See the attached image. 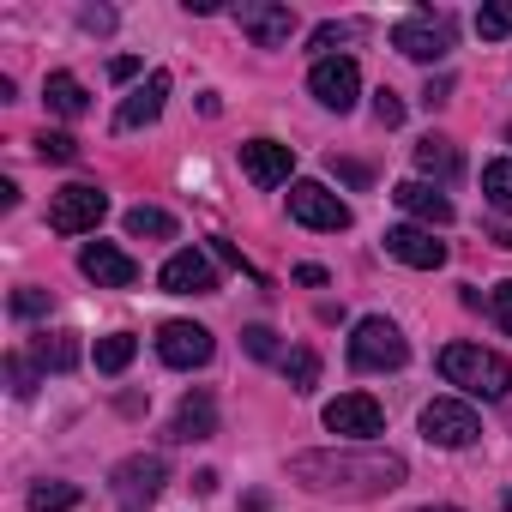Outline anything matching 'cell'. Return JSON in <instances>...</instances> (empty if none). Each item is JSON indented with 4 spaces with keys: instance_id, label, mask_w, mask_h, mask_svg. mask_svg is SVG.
I'll return each instance as SVG.
<instances>
[{
    "instance_id": "35",
    "label": "cell",
    "mask_w": 512,
    "mask_h": 512,
    "mask_svg": "<svg viewBox=\"0 0 512 512\" xmlns=\"http://www.w3.org/2000/svg\"><path fill=\"white\" fill-rule=\"evenodd\" d=\"M13 314H19V320L49 314V290H19V296H13Z\"/></svg>"
},
{
    "instance_id": "19",
    "label": "cell",
    "mask_w": 512,
    "mask_h": 512,
    "mask_svg": "<svg viewBox=\"0 0 512 512\" xmlns=\"http://www.w3.org/2000/svg\"><path fill=\"white\" fill-rule=\"evenodd\" d=\"M217 434V404L205 386H193L181 404H175V422H169V440H211Z\"/></svg>"
},
{
    "instance_id": "2",
    "label": "cell",
    "mask_w": 512,
    "mask_h": 512,
    "mask_svg": "<svg viewBox=\"0 0 512 512\" xmlns=\"http://www.w3.org/2000/svg\"><path fill=\"white\" fill-rule=\"evenodd\" d=\"M440 374H446V386H464L470 398H506L512 392L506 356H494L482 344H446L440 350Z\"/></svg>"
},
{
    "instance_id": "16",
    "label": "cell",
    "mask_w": 512,
    "mask_h": 512,
    "mask_svg": "<svg viewBox=\"0 0 512 512\" xmlns=\"http://www.w3.org/2000/svg\"><path fill=\"white\" fill-rule=\"evenodd\" d=\"M290 169H296V151L278 145V139H247V145H241V175H247L253 187H284Z\"/></svg>"
},
{
    "instance_id": "32",
    "label": "cell",
    "mask_w": 512,
    "mask_h": 512,
    "mask_svg": "<svg viewBox=\"0 0 512 512\" xmlns=\"http://www.w3.org/2000/svg\"><path fill=\"white\" fill-rule=\"evenodd\" d=\"M241 344H247V356H260V362H272V356H278V332H272V326H247V332H241Z\"/></svg>"
},
{
    "instance_id": "20",
    "label": "cell",
    "mask_w": 512,
    "mask_h": 512,
    "mask_svg": "<svg viewBox=\"0 0 512 512\" xmlns=\"http://www.w3.org/2000/svg\"><path fill=\"white\" fill-rule=\"evenodd\" d=\"M31 356H37V368H49V374H73V368H79V332H37V338H31Z\"/></svg>"
},
{
    "instance_id": "11",
    "label": "cell",
    "mask_w": 512,
    "mask_h": 512,
    "mask_svg": "<svg viewBox=\"0 0 512 512\" xmlns=\"http://www.w3.org/2000/svg\"><path fill=\"white\" fill-rule=\"evenodd\" d=\"M308 91L326 103V109H356V97H362V67L350 61V55H332V61H314V73H308Z\"/></svg>"
},
{
    "instance_id": "22",
    "label": "cell",
    "mask_w": 512,
    "mask_h": 512,
    "mask_svg": "<svg viewBox=\"0 0 512 512\" xmlns=\"http://www.w3.org/2000/svg\"><path fill=\"white\" fill-rule=\"evenodd\" d=\"M416 169H422V175H434V181H458V169H464V163H458V145L434 133V139H422V145H416Z\"/></svg>"
},
{
    "instance_id": "9",
    "label": "cell",
    "mask_w": 512,
    "mask_h": 512,
    "mask_svg": "<svg viewBox=\"0 0 512 512\" xmlns=\"http://www.w3.org/2000/svg\"><path fill=\"white\" fill-rule=\"evenodd\" d=\"M235 25L253 37V49H284L296 37V13L278 7V0H241L235 7Z\"/></svg>"
},
{
    "instance_id": "24",
    "label": "cell",
    "mask_w": 512,
    "mask_h": 512,
    "mask_svg": "<svg viewBox=\"0 0 512 512\" xmlns=\"http://www.w3.org/2000/svg\"><path fill=\"white\" fill-rule=\"evenodd\" d=\"M278 362H284V380H290V392H314V386H320V356H314L308 344L284 350Z\"/></svg>"
},
{
    "instance_id": "12",
    "label": "cell",
    "mask_w": 512,
    "mask_h": 512,
    "mask_svg": "<svg viewBox=\"0 0 512 512\" xmlns=\"http://www.w3.org/2000/svg\"><path fill=\"white\" fill-rule=\"evenodd\" d=\"M320 422H326L332 434H344V440H374V434L386 428V410H380L368 392H338Z\"/></svg>"
},
{
    "instance_id": "1",
    "label": "cell",
    "mask_w": 512,
    "mask_h": 512,
    "mask_svg": "<svg viewBox=\"0 0 512 512\" xmlns=\"http://www.w3.org/2000/svg\"><path fill=\"white\" fill-rule=\"evenodd\" d=\"M290 476L314 494H344V500H380L404 482L398 452H296Z\"/></svg>"
},
{
    "instance_id": "21",
    "label": "cell",
    "mask_w": 512,
    "mask_h": 512,
    "mask_svg": "<svg viewBox=\"0 0 512 512\" xmlns=\"http://www.w3.org/2000/svg\"><path fill=\"white\" fill-rule=\"evenodd\" d=\"M43 103H49L55 115H67V121H79V115L91 109V97H85V85H79L73 73H49V79H43Z\"/></svg>"
},
{
    "instance_id": "13",
    "label": "cell",
    "mask_w": 512,
    "mask_h": 512,
    "mask_svg": "<svg viewBox=\"0 0 512 512\" xmlns=\"http://www.w3.org/2000/svg\"><path fill=\"white\" fill-rule=\"evenodd\" d=\"M211 350H217L211 332L193 326V320H163V326H157V356H163L169 368H205Z\"/></svg>"
},
{
    "instance_id": "17",
    "label": "cell",
    "mask_w": 512,
    "mask_h": 512,
    "mask_svg": "<svg viewBox=\"0 0 512 512\" xmlns=\"http://www.w3.org/2000/svg\"><path fill=\"white\" fill-rule=\"evenodd\" d=\"M392 199H398L422 229H446V223H452V199H446L434 181H398V187H392Z\"/></svg>"
},
{
    "instance_id": "7",
    "label": "cell",
    "mask_w": 512,
    "mask_h": 512,
    "mask_svg": "<svg viewBox=\"0 0 512 512\" xmlns=\"http://www.w3.org/2000/svg\"><path fill=\"white\" fill-rule=\"evenodd\" d=\"M476 434H482V422H476V410H470L464 398H434V404H422V440H428V446L458 452V446H470Z\"/></svg>"
},
{
    "instance_id": "27",
    "label": "cell",
    "mask_w": 512,
    "mask_h": 512,
    "mask_svg": "<svg viewBox=\"0 0 512 512\" xmlns=\"http://www.w3.org/2000/svg\"><path fill=\"white\" fill-rule=\"evenodd\" d=\"M482 199H488L494 211H506V217H512V157H500V163H488V169H482Z\"/></svg>"
},
{
    "instance_id": "10",
    "label": "cell",
    "mask_w": 512,
    "mask_h": 512,
    "mask_svg": "<svg viewBox=\"0 0 512 512\" xmlns=\"http://www.w3.org/2000/svg\"><path fill=\"white\" fill-rule=\"evenodd\" d=\"M157 284H163L169 296H211V290H217V266H211L205 247H181V253H169V260H163Z\"/></svg>"
},
{
    "instance_id": "31",
    "label": "cell",
    "mask_w": 512,
    "mask_h": 512,
    "mask_svg": "<svg viewBox=\"0 0 512 512\" xmlns=\"http://www.w3.org/2000/svg\"><path fill=\"white\" fill-rule=\"evenodd\" d=\"M7 386H13V398H31L37 392V368L25 356H7Z\"/></svg>"
},
{
    "instance_id": "8",
    "label": "cell",
    "mask_w": 512,
    "mask_h": 512,
    "mask_svg": "<svg viewBox=\"0 0 512 512\" xmlns=\"http://www.w3.org/2000/svg\"><path fill=\"white\" fill-rule=\"evenodd\" d=\"M290 217H296L302 229H332V235H338V229H350L356 211H350L326 181H296V187H290Z\"/></svg>"
},
{
    "instance_id": "23",
    "label": "cell",
    "mask_w": 512,
    "mask_h": 512,
    "mask_svg": "<svg viewBox=\"0 0 512 512\" xmlns=\"http://www.w3.org/2000/svg\"><path fill=\"white\" fill-rule=\"evenodd\" d=\"M127 235H133V241H169V235H175V217L157 211V205H133V211H127Z\"/></svg>"
},
{
    "instance_id": "28",
    "label": "cell",
    "mask_w": 512,
    "mask_h": 512,
    "mask_svg": "<svg viewBox=\"0 0 512 512\" xmlns=\"http://www.w3.org/2000/svg\"><path fill=\"white\" fill-rule=\"evenodd\" d=\"M73 506H79L73 482H37L31 488V512H73Z\"/></svg>"
},
{
    "instance_id": "6",
    "label": "cell",
    "mask_w": 512,
    "mask_h": 512,
    "mask_svg": "<svg viewBox=\"0 0 512 512\" xmlns=\"http://www.w3.org/2000/svg\"><path fill=\"white\" fill-rule=\"evenodd\" d=\"M392 49L410 55V61H422V67H434L452 49V19L446 13H410V19L392 25Z\"/></svg>"
},
{
    "instance_id": "38",
    "label": "cell",
    "mask_w": 512,
    "mask_h": 512,
    "mask_svg": "<svg viewBox=\"0 0 512 512\" xmlns=\"http://www.w3.org/2000/svg\"><path fill=\"white\" fill-rule=\"evenodd\" d=\"M109 73H115V79H133V73H139V61H133V55H115V61H109Z\"/></svg>"
},
{
    "instance_id": "40",
    "label": "cell",
    "mask_w": 512,
    "mask_h": 512,
    "mask_svg": "<svg viewBox=\"0 0 512 512\" xmlns=\"http://www.w3.org/2000/svg\"><path fill=\"white\" fill-rule=\"evenodd\" d=\"M422 512H458V506H422Z\"/></svg>"
},
{
    "instance_id": "3",
    "label": "cell",
    "mask_w": 512,
    "mask_h": 512,
    "mask_svg": "<svg viewBox=\"0 0 512 512\" xmlns=\"http://www.w3.org/2000/svg\"><path fill=\"white\" fill-rule=\"evenodd\" d=\"M350 362H356L362 374H398V368L410 362V344H404V332H398L386 314H368V320H356V332H350Z\"/></svg>"
},
{
    "instance_id": "34",
    "label": "cell",
    "mask_w": 512,
    "mask_h": 512,
    "mask_svg": "<svg viewBox=\"0 0 512 512\" xmlns=\"http://www.w3.org/2000/svg\"><path fill=\"white\" fill-rule=\"evenodd\" d=\"M488 314H494V320H500V332H512V278H506V284H494V290H488Z\"/></svg>"
},
{
    "instance_id": "36",
    "label": "cell",
    "mask_w": 512,
    "mask_h": 512,
    "mask_svg": "<svg viewBox=\"0 0 512 512\" xmlns=\"http://www.w3.org/2000/svg\"><path fill=\"white\" fill-rule=\"evenodd\" d=\"M79 25H85L91 37H109V31H115V13H109V7H85V13H79Z\"/></svg>"
},
{
    "instance_id": "18",
    "label": "cell",
    "mask_w": 512,
    "mask_h": 512,
    "mask_svg": "<svg viewBox=\"0 0 512 512\" xmlns=\"http://www.w3.org/2000/svg\"><path fill=\"white\" fill-rule=\"evenodd\" d=\"M163 97H169V73L157 67V73H151V79H145V85H139V91H133V97L115 109V127H121V133H139V127H151V121L163 115Z\"/></svg>"
},
{
    "instance_id": "25",
    "label": "cell",
    "mask_w": 512,
    "mask_h": 512,
    "mask_svg": "<svg viewBox=\"0 0 512 512\" xmlns=\"http://www.w3.org/2000/svg\"><path fill=\"white\" fill-rule=\"evenodd\" d=\"M362 37V25L356 19H326V25H314V37H308V49H320V61H332L344 43H356Z\"/></svg>"
},
{
    "instance_id": "37",
    "label": "cell",
    "mask_w": 512,
    "mask_h": 512,
    "mask_svg": "<svg viewBox=\"0 0 512 512\" xmlns=\"http://www.w3.org/2000/svg\"><path fill=\"white\" fill-rule=\"evenodd\" d=\"M446 97H452V79H446V73H440V79H428V91H422V103L434 109V103H446Z\"/></svg>"
},
{
    "instance_id": "33",
    "label": "cell",
    "mask_w": 512,
    "mask_h": 512,
    "mask_svg": "<svg viewBox=\"0 0 512 512\" xmlns=\"http://www.w3.org/2000/svg\"><path fill=\"white\" fill-rule=\"evenodd\" d=\"M374 121H380V127H398V121H404V103H398V91H386V85L374 91Z\"/></svg>"
},
{
    "instance_id": "15",
    "label": "cell",
    "mask_w": 512,
    "mask_h": 512,
    "mask_svg": "<svg viewBox=\"0 0 512 512\" xmlns=\"http://www.w3.org/2000/svg\"><path fill=\"white\" fill-rule=\"evenodd\" d=\"M79 272H85L97 290H127V284L139 278L133 253H121L115 241H85V253H79Z\"/></svg>"
},
{
    "instance_id": "4",
    "label": "cell",
    "mask_w": 512,
    "mask_h": 512,
    "mask_svg": "<svg viewBox=\"0 0 512 512\" xmlns=\"http://www.w3.org/2000/svg\"><path fill=\"white\" fill-rule=\"evenodd\" d=\"M163 482H169V464H163L157 452H133V458H121V464H115L109 494H115V506H121V512H145V506L163 494Z\"/></svg>"
},
{
    "instance_id": "30",
    "label": "cell",
    "mask_w": 512,
    "mask_h": 512,
    "mask_svg": "<svg viewBox=\"0 0 512 512\" xmlns=\"http://www.w3.org/2000/svg\"><path fill=\"white\" fill-rule=\"evenodd\" d=\"M476 31H482V43L512 37V0H494V7H482V13H476Z\"/></svg>"
},
{
    "instance_id": "29",
    "label": "cell",
    "mask_w": 512,
    "mask_h": 512,
    "mask_svg": "<svg viewBox=\"0 0 512 512\" xmlns=\"http://www.w3.org/2000/svg\"><path fill=\"white\" fill-rule=\"evenodd\" d=\"M31 145H37L43 163H79V139H73V133H49V127H43Z\"/></svg>"
},
{
    "instance_id": "39",
    "label": "cell",
    "mask_w": 512,
    "mask_h": 512,
    "mask_svg": "<svg viewBox=\"0 0 512 512\" xmlns=\"http://www.w3.org/2000/svg\"><path fill=\"white\" fill-rule=\"evenodd\" d=\"M296 284H308V290H320V284H326V272H320V266H296Z\"/></svg>"
},
{
    "instance_id": "5",
    "label": "cell",
    "mask_w": 512,
    "mask_h": 512,
    "mask_svg": "<svg viewBox=\"0 0 512 512\" xmlns=\"http://www.w3.org/2000/svg\"><path fill=\"white\" fill-rule=\"evenodd\" d=\"M103 217H109V193L91 187V181H73L49 199V229L55 235H91Z\"/></svg>"
},
{
    "instance_id": "14",
    "label": "cell",
    "mask_w": 512,
    "mask_h": 512,
    "mask_svg": "<svg viewBox=\"0 0 512 512\" xmlns=\"http://www.w3.org/2000/svg\"><path fill=\"white\" fill-rule=\"evenodd\" d=\"M386 253L398 266H416V272H440L446 266V241H434V229H422V223L386 229Z\"/></svg>"
},
{
    "instance_id": "41",
    "label": "cell",
    "mask_w": 512,
    "mask_h": 512,
    "mask_svg": "<svg viewBox=\"0 0 512 512\" xmlns=\"http://www.w3.org/2000/svg\"><path fill=\"white\" fill-rule=\"evenodd\" d=\"M506 139H512V133H506Z\"/></svg>"
},
{
    "instance_id": "26",
    "label": "cell",
    "mask_w": 512,
    "mask_h": 512,
    "mask_svg": "<svg viewBox=\"0 0 512 512\" xmlns=\"http://www.w3.org/2000/svg\"><path fill=\"white\" fill-rule=\"evenodd\" d=\"M133 350H139L133 332H109V338H97V350H91V356H97V374H121V368L133 362Z\"/></svg>"
}]
</instances>
